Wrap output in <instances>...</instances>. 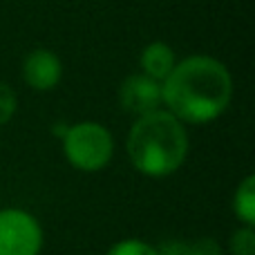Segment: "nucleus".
Returning a JSON list of instances; mask_svg holds the SVG:
<instances>
[{
    "label": "nucleus",
    "mask_w": 255,
    "mask_h": 255,
    "mask_svg": "<svg viewBox=\"0 0 255 255\" xmlns=\"http://www.w3.org/2000/svg\"><path fill=\"white\" fill-rule=\"evenodd\" d=\"M163 110L184 126H206L217 121L233 101V76L220 58L190 54L177 61L161 83Z\"/></svg>",
    "instance_id": "1"
},
{
    "label": "nucleus",
    "mask_w": 255,
    "mask_h": 255,
    "mask_svg": "<svg viewBox=\"0 0 255 255\" xmlns=\"http://www.w3.org/2000/svg\"><path fill=\"white\" fill-rule=\"evenodd\" d=\"M190 136L186 126L168 110L136 117L126 139L132 168L148 179H163L179 170L188 159Z\"/></svg>",
    "instance_id": "2"
},
{
    "label": "nucleus",
    "mask_w": 255,
    "mask_h": 255,
    "mask_svg": "<svg viewBox=\"0 0 255 255\" xmlns=\"http://www.w3.org/2000/svg\"><path fill=\"white\" fill-rule=\"evenodd\" d=\"M63 154L74 170L101 172L115 157V136L99 121H79L63 132Z\"/></svg>",
    "instance_id": "3"
},
{
    "label": "nucleus",
    "mask_w": 255,
    "mask_h": 255,
    "mask_svg": "<svg viewBox=\"0 0 255 255\" xmlns=\"http://www.w3.org/2000/svg\"><path fill=\"white\" fill-rule=\"evenodd\" d=\"M43 226L25 208H0V255H40Z\"/></svg>",
    "instance_id": "4"
},
{
    "label": "nucleus",
    "mask_w": 255,
    "mask_h": 255,
    "mask_svg": "<svg viewBox=\"0 0 255 255\" xmlns=\"http://www.w3.org/2000/svg\"><path fill=\"white\" fill-rule=\"evenodd\" d=\"M119 106L126 115L130 117H143L150 112L163 108V99H161V83L150 76L134 72V74H128L119 85Z\"/></svg>",
    "instance_id": "5"
},
{
    "label": "nucleus",
    "mask_w": 255,
    "mask_h": 255,
    "mask_svg": "<svg viewBox=\"0 0 255 255\" xmlns=\"http://www.w3.org/2000/svg\"><path fill=\"white\" fill-rule=\"evenodd\" d=\"M63 79V63L54 49L36 47L22 61V81L34 92H52Z\"/></svg>",
    "instance_id": "6"
},
{
    "label": "nucleus",
    "mask_w": 255,
    "mask_h": 255,
    "mask_svg": "<svg viewBox=\"0 0 255 255\" xmlns=\"http://www.w3.org/2000/svg\"><path fill=\"white\" fill-rule=\"evenodd\" d=\"M175 65H177L175 49L168 43H163V40H152L139 54V72L159 81V83L166 81V76L175 70Z\"/></svg>",
    "instance_id": "7"
},
{
    "label": "nucleus",
    "mask_w": 255,
    "mask_h": 255,
    "mask_svg": "<svg viewBox=\"0 0 255 255\" xmlns=\"http://www.w3.org/2000/svg\"><path fill=\"white\" fill-rule=\"evenodd\" d=\"M159 255H224V247L211 235L195 240L170 238L157 244Z\"/></svg>",
    "instance_id": "8"
},
{
    "label": "nucleus",
    "mask_w": 255,
    "mask_h": 255,
    "mask_svg": "<svg viewBox=\"0 0 255 255\" xmlns=\"http://www.w3.org/2000/svg\"><path fill=\"white\" fill-rule=\"evenodd\" d=\"M231 208L240 224L255 226V175H247L238 184Z\"/></svg>",
    "instance_id": "9"
},
{
    "label": "nucleus",
    "mask_w": 255,
    "mask_h": 255,
    "mask_svg": "<svg viewBox=\"0 0 255 255\" xmlns=\"http://www.w3.org/2000/svg\"><path fill=\"white\" fill-rule=\"evenodd\" d=\"M231 255H255V226L240 224L226 244Z\"/></svg>",
    "instance_id": "10"
},
{
    "label": "nucleus",
    "mask_w": 255,
    "mask_h": 255,
    "mask_svg": "<svg viewBox=\"0 0 255 255\" xmlns=\"http://www.w3.org/2000/svg\"><path fill=\"white\" fill-rule=\"evenodd\" d=\"M103 255H159V251L157 244H150L139 238H128L115 242Z\"/></svg>",
    "instance_id": "11"
},
{
    "label": "nucleus",
    "mask_w": 255,
    "mask_h": 255,
    "mask_svg": "<svg viewBox=\"0 0 255 255\" xmlns=\"http://www.w3.org/2000/svg\"><path fill=\"white\" fill-rule=\"evenodd\" d=\"M18 110V94L9 83L0 81V128L7 126Z\"/></svg>",
    "instance_id": "12"
}]
</instances>
